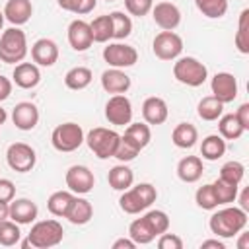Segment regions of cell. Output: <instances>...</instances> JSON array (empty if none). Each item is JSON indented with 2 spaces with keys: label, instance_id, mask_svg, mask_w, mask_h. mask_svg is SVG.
Returning a JSON list of instances; mask_svg holds the SVG:
<instances>
[{
  "label": "cell",
  "instance_id": "cell-1",
  "mask_svg": "<svg viewBox=\"0 0 249 249\" xmlns=\"http://www.w3.org/2000/svg\"><path fill=\"white\" fill-rule=\"evenodd\" d=\"M210 231L218 237H233L247 226V212L241 208H222L210 216Z\"/></svg>",
  "mask_w": 249,
  "mask_h": 249
},
{
  "label": "cell",
  "instance_id": "cell-2",
  "mask_svg": "<svg viewBox=\"0 0 249 249\" xmlns=\"http://www.w3.org/2000/svg\"><path fill=\"white\" fill-rule=\"evenodd\" d=\"M156 198H158V191L154 185L138 183L136 187H128L126 191H123L119 198V206L126 214H138L146 210L152 202H156Z\"/></svg>",
  "mask_w": 249,
  "mask_h": 249
},
{
  "label": "cell",
  "instance_id": "cell-3",
  "mask_svg": "<svg viewBox=\"0 0 249 249\" xmlns=\"http://www.w3.org/2000/svg\"><path fill=\"white\" fill-rule=\"evenodd\" d=\"M27 54V37L19 27L2 31L0 37V60L6 64L21 62Z\"/></svg>",
  "mask_w": 249,
  "mask_h": 249
},
{
  "label": "cell",
  "instance_id": "cell-4",
  "mask_svg": "<svg viewBox=\"0 0 249 249\" xmlns=\"http://www.w3.org/2000/svg\"><path fill=\"white\" fill-rule=\"evenodd\" d=\"M62 237H64V230H62V224L58 220H41L27 233L29 245L37 247V249L54 247L62 241Z\"/></svg>",
  "mask_w": 249,
  "mask_h": 249
},
{
  "label": "cell",
  "instance_id": "cell-5",
  "mask_svg": "<svg viewBox=\"0 0 249 249\" xmlns=\"http://www.w3.org/2000/svg\"><path fill=\"white\" fill-rule=\"evenodd\" d=\"M173 76H175L177 82H181V84H185L189 88H198V86H202L206 82L208 70L195 56H181L173 64Z\"/></svg>",
  "mask_w": 249,
  "mask_h": 249
},
{
  "label": "cell",
  "instance_id": "cell-6",
  "mask_svg": "<svg viewBox=\"0 0 249 249\" xmlns=\"http://www.w3.org/2000/svg\"><path fill=\"white\" fill-rule=\"evenodd\" d=\"M88 142V148L99 158V160H107L115 156V150L119 146L121 134L111 130V128H103V126H95L88 132V136L84 138Z\"/></svg>",
  "mask_w": 249,
  "mask_h": 249
},
{
  "label": "cell",
  "instance_id": "cell-7",
  "mask_svg": "<svg viewBox=\"0 0 249 249\" xmlns=\"http://www.w3.org/2000/svg\"><path fill=\"white\" fill-rule=\"evenodd\" d=\"M51 142H53V148L58 152H64V154L74 152L84 142V130L78 123H62L53 130Z\"/></svg>",
  "mask_w": 249,
  "mask_h": 249
},
{
  "label": "cell",
  "instance_id": "cell-8",
  "mask_svg": "<svg viewBox=\"0 0 249 249\" xmlns=\"http://www.w3.org/2000/svg\"><path fill=\"white\" fill-rule=\"evenodd\" d=\"M6 161L8 165L18 173H27L35 167L37 156L35 150L25 142H14L6 150Z\"/></svg>",
  "mask_w": 249,
  "mask_h": 249
},
{
  "label": "cell",
  "instance_id": "cell-9",
  "mask_svg": "<svg viewBox=\"0 0 249 249\" xmlns=\"http://www.w3.org/2000/svg\"><path fill=\"white\" fill-rule=\"evenodd\" d=\"M152 51L160 60H173L183 53V39L175 31H161L154 37Z\"/></svg>",
  "mask_w": 249,
  "mask_h": 249
},
{
  "label": "cell",
  "instance_id": "cell-10",
  "mask_svg": "<svg viewBox=\"0 0 249 249\" xmlns=\"http://www.w3.org/2000/svg\"><path fill=\"white\" fill-rule=\"evenodd\" d=\"M105 117L115 126H124L132 121V103L124 93H115L105 103Z\"/></svg>",
  "mask_w": 249,
  "mask_h": 249
},
{
  "label": "cell",
  "instance_id": "cell-11",
  "mask_svg": "<svg viewBox=\"0 0 249 249\" xmlns=\"http://www.w3.org/2000/svg\"><path fill=\"white\" fill-rule=\"evenodd\" d=\"M103 58L109 66L113 68H128L132 64H136L138 60V53L134 47L130 45H123V43H111L103 49Z\"/></svg>",
  "mask_w": 249,
  "mask_h": 249
},
{
  "label": "cell",
  "instance_id": "cell-12",
  "mask_svg": "<svg viewBox=\"0 0 249 249\" xmlns=\"http://www.w3.org/2000/svg\"><path fill=\"white\" fill-rule=\"evenodd\" d=\"M95 185V177L86 165H72L66 171V187L76 195H88Z\"/></svg>",
  "mask_w": 249,
  "mask_h": 249
},
{
  "label": "cell",
  "instance_id": "cell-13",
  "mask_svg": "<svg viewBox=\"0 0 249 249\" xmlns=\"http://www.w3.org/2000/svg\"><path fill=\"white\" fill-rule=\"evenodd\" d=\"M210 88H212V95L218 101H222L224 105L226 103H231L237 97V80L230 72H218V74H214V78L210 82Z\"/></svg>",
  "mask_w": 249,
  "mask_h": 249
},
{
  "label": "cell",
  "instance_id": "cell-14",
  "mask_svg": "<svg viewBox=\"0 0 249 249\" xmlns=\"http://www.w3.org/2000/svg\"><path fill=\"white\" fill-rule=\"evenodd\" d=\"M152 16H154L156 25L163 31H173L181 23V12L171 2H158L152 8Z\"/></svg>",
  "mask_w": 249,
  "mask_h": 249
},
{
  "label": "cell",
  "instance_id": "cell-15",
  "mask_svg": "<svg viewBox=\"0 0 249 249\" xmlns=\"http://www.w3.org/2000/svg\"><path fill=\"white\" fill-rule=\"evenodd\" d=\"M12 121L19 130H33L39 123V109L31 101H21L12 111Z\"/></svg>",
  "mask_w": 249,
  "mask_h": 249
},
{
  "label": "cell",
  "instance_id": "cell-16",
  "mask_svg": "<svg viewBox=\"0 0 249 249\" xmlns=\"http://www.w3.org/2000/svg\"><path fill=\"white\" fill-rule=\"evenodd\" d=\"M68 43L74 51L82 53V51H88L93 43V37H91V29H89V23L84 21V19H74L70 25H68Z\"/></svg>",
  "mask_w": 249,
  "mask_h": 249
},
{
  "label": "cell",
  "instance_id": "cell-17",
  "mask_svg": "<svg viewBox=\"0 0 249 249\" xmlns=\"http://www.w3.org/2000/svg\"><path fill=\"white\" fill-rule=\"evenodd\" d=\"M31 58L39 66H53L58 60V47L53 39H37L31 47Z\"/></svg>",
  "mask_w": 249,
  "mask_h": 249
},
{
  "label": "cell",
  "instance_id": "cell-18",
  "mask_svg": "<svg viewBox=\"0 0 249 249\" xmlns=\"http://www.w3.org/2000/svg\"><path fill=\"white\" fill-rule=\"evenodd\" d=\"M167 115H169V109H167V103L161 99V97H146L144 103H142V117L146 121V124H161L167 121Z\"/></svg>",
  "mask_w": 249,
  "mask_h": 249
},
{
  "label": "cell",
  "instance_id": "cell-19",
  "mask_svg": "<svg viewBox=\"0 0 249 249\" xmlns=\"http://www.w3.org/2000/svg\"><path fill=\"white\" fill-rule=\"evenodd\" d=\"M14 84L21 89H31L35 88L39 82H41V72L37 68V64H31V62H19L16 64L14 68Z\"/></svg>",
  "mask_w": 249,
  "mask_h": 249
},
{
  "label": "cell",
  "instance_id": "cell-20",
  "mask_svg": "<svg viewBox=\"0 0 249 249\" xmlns=\"http://www.w3.org/2000/svg\"><path fill=\"white\" fill-rule=\"evenodd\" d=\"M101 88L107 93H124L130 88V76H126L121 68H109L101 74Z\"/></svg>",
  "mask_w": 249,
  "mask_h": 249
},
{
  "label": "cell",
  "instance_id": "cell-21",
  "mask_svg": "<svg viewBox=\"0 0 249 249\" xmlns=\"http://www.w3.org/2000/svg\"><path fill=\"white\" fill-rule=\"evenodd\" d=\"M37 214H39L37 204L29 198H16L10 202V218L19 226L31 224L37 218Z\"/></svg>",
  "mask_w": 249,
  "mask_h": 249
},
{
  "label": "cell",
  "instance_id": "cell-22",
  "mask_svg": "<svg viewBox=\"0 0 249 249\" xmlns=\"http://www.w3.org/2000/svg\"><path fill=\"white\" fill-rule=\"evenodd\" d=\"M31 14H33V6L29 0H8L4 6V18L16 27L27 23Z\"/></svg>",
  "mask_w": 249,
  "mask_h": 249
},
{
  "label": "cell",
  "instance_id": "cell-23",
  "mask_svg": "<svg viewBox=\"0 0 249 249\" xmlns=\"http://www.w3.org/2000/svg\"><path fill=\"white\" fill-rule=\"evenodd\" d=\"M121 138L140 152L150 144L152 130H150V126L146 123H128V126H126V130H124V134Z\"/></svg>",
  "mask_w": 249,
  "mask_h": 249
},
{
  "label": "cell",
  "instance_id": "cell-24",
  "mask_svg": "<svg viewBox=\"0 0 249 249\" xmlns=\"http://www.w3.org/2000/svg\"><path fill=\"white\" fill-rule=\"evenodd\" d=\"M202 160L198 156H185L177 163V177L185 183H196L202 177Z\"/></svg>",
  "mask_w": 249,
  "mask_h": 249
},
{
  "label": "cell",
  "instance_id": "cell-25",
  "mask_svg": "<svg viewBox=\"0 0 249 249\" xmlns=\"http://www.w3.org/2000/svg\"><path fill=\"white\" fill-rule=\"evenodd\" d=\"M91 216H93V206H91V202H89L88 198L74 196V200H72V204H70V208H68V214H66L68 222L74 224V226H84V224H88V222L91 220Z\"/></svg>",
  "mask_w": 249,
  "mask_h": 249
},
{
  "label": "cell",
  "instance_id": "cell-26",
  "mask_svg": "<svg viewBox=\"0 0 249 249\" xmlns=\"http://www.w3.org/2000/svg\"><path fill=\"white\" fill-rule=\"evenodd\" d=\"M171 140H173V144L177 148H183V150L193 148L196 144V140H198L196 126L191 124V123H179L171 132Z\"/></svg>",
  "mask_w": 249,
  "mask_h": 249
},
{
  "label": "cell",
  "instance_id": "cell-27",
  "mask_svg": "<svg viewBox=\"0 0 249 249\" xmlns=\"http://www.w3.org/2000/svg\"><path fill=\"white\" fill-rule=\"evenodd\" d=\"M107 181H109L111 189H115V191H126L134 183V173H132L130 167H126V165L121 163V165H115V167L109 169Z\"/></svg>",
  "mask_w": 249,
  "mask_h": 249
},
{
  "label": "cell",
  "instance_id": "cell-28",
  "mask_svg": "<svg viewBox=\"0 0 249 249\" xmlns=\"http://www.w3.org/2000/svg\"><path fill=\"white\" fill-rule=\"evenodd\" d=\"M74 200V193L72 191H56L49 196L47 200V208L53 216H58V218H66L68 214V208Z\"/></svg>",
  "mask_w": 249,
  "mask_h": 249
},
{
  "label": "cell",
  "instance_id": "cell-29",
  "mask_svg": "<svg viewBox=\"0 0 249 249\" xmlns=\"http://www.w3.org/2000/svg\"><path fill=\"white\" fill-rule=\"evenodd\" d=\"M226 154V140L220 134H210L200 144V156L208 161H216Z\"/></svg>",
  "mask_w": 249,
  "mask_h": 249
},
{
  "label": "cell",
  "instance_id": "cell-30",
  "mask_svg": "<svg viewBox=\"0 0 249 249\" xmlns=\"http://www.w3.org/2000/svg\"><path fill=\"white\" fill-rule=\"evenodd\" d=\"M91 80H93V74H91V70L86 68V66L70 68V70L66 72V76H64L66 88H68V89H74V91L88 88V86L91 84Z\"/></svg>",
  "mask_w": 249,
  "mask_h": 249
},
{
  "label": "cell",
  "instance_id": "cell-31",
  "mask_svg": "<svg viewBox=\"0 0 249 249\" xmlns=\"http://www.w3.org/2000/svg\"><path fill=\"white\" fill-rule=\"evenodd\" d=\"M196 113L202 121H218L224 113V103L218 101L214 95H206L198 101L196 105Z\"/></svg>",
  "mask_w": 249,
  "mask_h": 249
},
{
  "label": "cell",
  "instance_id": "cell-32",
  "mask_svg": "<svg viewBox=\"0 0 249 249\" xmlns=\"http://www.w3.org/2000/svg\"><path fill=\"white\" fill-rule=\"evenodd\" d=\"M128 237H130L136 245H148V243H152V241L156 239V235H154V231L150 230V226L146 224L144 216H142V218H136V220L128 226Z\"/></svg>",
  "mask_w": 249,
  "mask_h": 249
},
{
  "label": "cell",
  "instance_id": "cell-33",
  "mask_svg": "<svg viewBox=\"0 0 249 249\" xmlns=\"http://www.w3.org/2000/svg\"><path fill=\"white\" fill-rule=\"evenodd\" d=\"M218 130H220V136H222L224 140H237V138L245 132L233 113L220 117V121H218Z\"/></svg>",
  "mask_w": 249,
  "mask_h": 249
},
{
  "label": "cell",
  "instance_id": "cell-34",
  "mask_svg": "<svg viewBox=\"0 0 249 249\" xmlns=\"http://www.w3.org/2000/svg\"><path fill=\"white\" fill-rule=\"evenodd\" d=\"M91 37L95 43H107L113 37V23H111V16H97L91 23Z\"/></svg>",
  "mask_w": 249,
  "mask_h": 249
},
{
  "label": "cell",
  "instance_id": "cell-35",
  "mask_svg": "<svg viewBox=\"0 0 249 249\" xmlns=\"http://www.w3.org/2000/svg\"><path fill=\"white\" fill-rule=\"evenodd\" d=\"M212 189H214V196L218 200V206L233 202L237 198V193H239V187L235 183H228L224 179H216L212 183Z\"/></svg>",
  "mask_w": 249,
  "mask_h": 249
},
{
  "label": "cell",
  "instance_id": "cell-36",
  "mask_svg": "<svg viewBox=\"0 0 249 249\" xmlns=\"http://www.w3.org/2000/svg\"><path fill=\"white\" fill-rule=\"evenodd\" d=\"M195 6L202 16L212 19L222 18L228 12V0H195Z\"/></svg>",
  "mask_w": 249,
  "mask_h": 249
},
{
  "label": "cell",
  "instance_id": "cell-37",
  "mask_svg": "<svg viewBox=\"0 0 249 249\" xmlns=\"http://www.w3.org/2000/svg\"><path fill=\"white\" fill-rule=\"evenodd\" d=\"M19 237H21L19 224H16L14 220H2L0 222V245L12 247V245L19 243Z\"/></svg>",
  "mask_w": 249,
  "mask_h": 249
},
{
  "label": "cell",
  "instance_id": "cell-38",
  "mask_svg": "<svg viewBox=\"0 0 249 249\" xmlns=\"http://www.w3.org/2000/svg\"><path fill=\"white\" fill-rule=\"evenodd\" d=\"M111 23H113V37L115 39H126L132 33V21L123 12H111Z\"/></svg>",
  "mask_w": 249,
  "mask_h": 249
},
{
  "label": "cell",
  "instance_id": "cell-39",
  "mask_svg": "<svg viewBox=\"0 0 249 249\" xmlns=\"http://www.w3.org/2000/svg\"><path fill=\"white\" fill-rule=\"evenodd\" d=\"M235 47L239 53H249V10H243L239 16V27L235 33Z\"/></svg>",
  "mask_w": 249,
  "mask_h": 249
},
{
  "label": "cell",
  "instance_id": "cell-40",
  "mask_svg": "<svg viewBox=\"0 0 249 249\" xmlns=\"http://www.w3.org/2000/svg\"><path fill=\"white\" fill-rule=\"evenodd\" d=\"M144 220L154 231V235H161L163 231L169 230V216L163 210H150L144 214Z\"/></svg>",
  "mask_w": 249,
  "mask_h": 249
},
{
  "label": "cell",
  "instance_id": "cell-41",
  "mask_svg": "<svg viewBox=\"0 0 249 249\" xmlns=\"http://www.w3.org/2000/svg\"><path fill=\"white\" fill-rule=\"evenodd\" d=\"M243 175H245V165L241 161H228L220 169V179H224L228 183L239 185L241 179H243Z\"/></svg>",
  "mask_w": 249,
  "mask_h": 249
},
{
  "label": "cell",
  "instance_id": "cell-42",
  "mask_svg": "<svg viewBox=\"0 0 249 249\" xmlns=\"http://www.w3.org/2000/svg\"><path fill=\"white\" fill-rule=\"evenodd\" d=\"M195 200H196V204H198L202 210H214V208H218V200H216V196H214L212 183L198 187L196 193H195Z\"/></svg>",
  "mask_w": 249,
  "mask_h": 249
},
{
  "label": "cell",
  "instance_id": "cell-43",
  "mask_svg": "<svg viewBox=\"0 0 249 249\" xmlns=\"http://www.w3.org/2000/svg\"><path fill=\"white\" fill-rule=\"evenodd\" d=\"M56 2H58V6L62 10L72 12V14H78V16L89 14L97 6V0H56Z\"/></svg>",
  "mask_w": 249,
  "mask_h": 249
},
{
  "label": "cell",
  "instance_id": "cell-44",
  "mask_svg": "<svg viewBox=\"0 0 249 249\" xmlns=\"http://www.w3.org/2000/svg\"><path fill=\"white\" fill-rule=\"evenodd\" d=\"M124 8L130 16L142 18L154 8V0H124Z\"/></svg>",
  "mask_w": 249,
  "mask_h": 249
},
{
  "label": "cell",
  "instance_id": "cell-45",
  "mask_svg": "<svg viewBox=\"0 0 249 249\" xmlns=\"http://www.w3.org/2000/svg\"><path fill=\"white\" fill-rule=\"evenodd\" d=\"M140 152L136 150V148H132L128 142H124L123 138L119 140V146H117V150H115V156L113 158H117L119 161H130V160H134L136 156H138Z\"/></svg>",
  "mask_w": 249,
  "mask_h": 249
},
{
  "label": "cell",
  "instance_id": "cell-46",
  "mask_svg": "<svg viewBox=\"0 0 249 249\" xmlns=\"http://www.w3.org/2000/svg\"><path fill=\"white\" fill-rule=\"evenodd\" d=\"M158 247L160 249H183V239L175 233H161L158 239Z\"/></svg>",
  "mask_w": 249,
  "mask_h": 249
},
{
  "label": "cell",
  "instance_id": "cell-47",
  "mask_svg": "<svg viewBox=\"0 0 249 249\" xmlns=\"http://www.w3.org/2000/svg\"><path fill=\"white\" fill-rule=\"evenodd\" d=\"M14 196H16V185L10 179H0V200L12 202Z\"/></svg>",
  "mask_w": 249,
  "mask_h": 249
},
{
  "label": "cell",
  "instance_id": "cell-48",
  "mask_svg": "<svg viewBox=\"0 0 249 249\" xmlns=\"http://www.w3.org/2000/svg\"><path fill=\"white\" fill-rule=\"evenodd\" d=\"M235 117H237L239 124L243 126V130H249V103H243V105H239V109H237Z\"/></svg>",
  "mask_w": 249,
  "mask_h": 249
},
{
  "label": "cell",
  "instance_id": "cell-49",
  "mask_svg": "<svg viewBox=\"0 0 249 249\" xmlns=\"http://www.w3.org/2000/svg\"><path fill=\"white\" fill-rule=\"evenodd\" d=\"M10 93H12V82H10L6 76H2V74H0V101L8 99V97H10Z\"/></svg>",
  "mask_w": 249,
  "mask_h": 249
},
{
  "label": "cell",
  "instance_id": "cell-50",
  "mask_svg": "<svg viewBox=\"0 0 249 249\" xmlns=\"http://www.w3.org/2000/svg\"><path fill=\"white\" fill-rule=\"evenodd\" d=\"M134 247H136V243L132 239H126V237H121L113 243V249H134Z\"/></svg>",
  "mask_w": 249,
  "mask_h": 249
},
{
  "label": "cell",
  "instance_id": "cell-51",
  "mask_svg": "<svg viewBox=\"0 0 249 249\" xmlns=\"http://www.w3.org/2000/svg\"><path fill=\"white\" fill-rule=\"evenodd\" d=\"M237 196H239V208L247 212V210H249V189L245 187V189L241 191V195L237 193Z\"/></svg>",
  "mask_w": 249,
  "mask_h": 249
},
{
  "label": "cell",
  "instance_id": "cell-52",
  "mask_svg": "<svg viewBox=\"0 0 249 249\" xmlns=\"http://www.w3.org/2000/svg\"><path fill=\"white\" fill-rule=\"evenodd\" d=\"M200 247H202V249H206V247H214V249H226V245H224L220 239H206V241H202V243H200Z\"/></svg>",
  "mask_w": 249,
  "mask_h": 249
},
{
  "label": "cell",
  "instance_id": "cell-53",
  "mask_svg": "<svg viewBox=\"0 0 249 249\" xmlns=\"http://www.w3.org/2000/svg\"><path fill=\"white\" fill-rule=\"evenodd\" d=\"M8 218H10V204L0 200V222L2 220H8Z\"/></svg>",
  "mask_w": 249,
  "mask_h": 249
},
{
  "label": "cell",
  "instance_id": "cell-54",
  "mask_svg": "<svg viewBox=\"0 0 249 249\" xmlns=\"http://www.w3.org/2000/svg\"><path fill=\"white\" fill-rule=\"evenodd\" d=\"M241 233V231H239ZM237 247L239 249H247V233H241V237H239V241H237Z\"/></svg>",
  "mask_w": 249,
  "mask_h": 249
},
{
  "label": "cell",
  "instance_id": "cell-55",
  "mask_svg": "<svg viewBox=\"0 0 249 249\" xmlns=\"http://www.w3.org/2000/svg\"><path fill=\"white\" fill-rule=\"evenodd\" d=\"M6 117H8V115H6V111H4L2 107H0V126H2V124L6 123Z\"/></svg>",
  "mask_w": 249,
  "mask_h": 249
},
{
  "label": "cell",
  "instance_id": "cell-56",
  "mask_svg": "<svg viewBox=\"0 0 249 249\" xmlns=\"http://www.w3.org/2000/svg\"><path fill=\"white\" fill-rule=\"evenodd\" d=\"M4 19H6V18H4V12H0V31H2V25H4Z\"/></svg>",
  "mask_w": 249,
  "mask_h": 249
},
{
  "label": "cell",
  "instance_id": "cell-57",
  "mask_svg": "<svg viewBox=\"0 0 249 249\" xmlns=\"http://www.w3.org/2000/svg\"><path fill=\"white\" fill-rule=\"evenodd\" d=\"M107 2H115V0H107Z\"/></svg>",
  "mask_w": 249,
  "mask_h": 249
}]
</instances>
